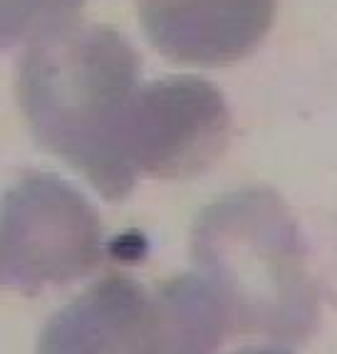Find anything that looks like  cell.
I'll list each match as a JSON object with an SVG mask.
<instances>
[{"mask_svg": "<svg viewBox=\"0 0 337 354\" xmlns=\"http://www.w3.org/2000/svg\"><path fill=\"white\" fill-rule=\"evenodd\" d=\"M136 87L139 55L104 25L75 23L33 42L18 70V102L35 142L114 203L136 186L122 151Z\"/></svg>", "mask_w": 337, "mask_h": 354, "instance_id": "6da1fadb", "label": "cell"}, {"mask_svg": "<svg viewBox=\"0 0 337 354\" xmlns=\"http://www.w3.org/2000/svg\"><path fill=\"white\" fill-rule=\"evenodd\" d=\"M194 275L228 327L278 342H302L320 322L308 245L278 194L243 189L201 211L191 230Z\"/></svg>", "mask_w": 337, "mask_h": 354, "instance_id": "7a4b0ae2", "label": "cell"}, {"mask_svg": "<svg viewBox=\"0 0 337 354\" xmlns=\"http://www.w3.org/2000/svg\"><path fill=\"white\" fill-rule=\"evenodd\" d=\"M104 258L92 203L55 174H28L0 201V290L40 295L87 278Z\"/></svg>", "mask_w": 337, "mask_h": 354, "instance_id": "3957f363", "label": "cell"}, {"mask_svg": "<svg viewBox=\"0 0 337 354\" xmlns=\"http://www.w3.org/2000/svg\"><path fill=\"white\" fill-rule=\"evenodd\" d=\"M228 136L231 112L208 80L164 77L134 89L122 151L136 178H189L219 159Z\"/></svg>", "mask_w": 337, "mask_h": 354, "instance_id": "277c9868", "label": "cell"}, {"mask_svg": "<svg viewBox=\"0 0 337 354\" xmlns=\"http://www.w3.org/2000/svg\"><path fill=\"white\" fill-rule=\"evenodd\" d=\"M172 344L174 322L159 290L109 275L50 317L35 354H169Z\"/></svg>", "mask_w": 337, "mask_h": 354, "instance_id": "5b68a950", "label": "cell"}, {"mask_svg": "<svg viewBox=\"0 0 337 354\" xmlns=\"http://www.w3.org/2000/svg\"><path fill=\"white\" fill-rule=\"evenodd\" d=\"M278 0H142L147 37L183 65L224 67L248 57L275 18Z\"/></svg>", "mask_w": 337, "mask_h": 354, "instance_id": "8992f818", "label": "cell"}, {"mask_svg": "<svg viewBox=\"0 0 337 354\" xmlns=\"http://www.w3.org/2000/svg\"><path fill=\"white\" fill-rule=\"evenodd\" d=\"M174 322V344L169 354H216L231 335L228 319L208 288L194 272L166 280L159 288Z\"/></svg>", "mask_w": 337, "mask_h": 354, "instance_id": "52a82bcc", "label": "cell"}, {"mask_svg": "<svg viewBox=\"0 0 337 354\" xmlns=\"http://www.w3.org/2000/svg\"><path fill=\"white\" fill-rule=\"evenodd\" d=\"M82 6L84 0H0V50L72 28Z\"/></svg>", "mask_w": 337, "mask_h": 354, "instance_id": "ba28073f", "label": "cell"}, {"mask_svg": "<svg viewBox=\"0 0 337 354\" xmlns=\"http://www.w3.org/2000/svg\"><path fill=\"white\" fill-rule=\"evenodd\" d=\"M233 354H293L288 349H280V347H246V349H238Z\"/></svg>", "mask_w": 337, "mask_h": 354, "instance_id": "9c48e42d", "label": "cell"}]
</instances>
